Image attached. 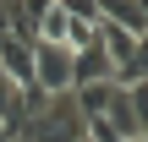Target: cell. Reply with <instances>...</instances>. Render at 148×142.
<instances>
[{
    "label": "cell",
    "mask_w": 148,
    "mask_h": 142,
    "mask_svg": "<svg viewBox=\"0 0 148 142\" xmlns=\"http://www.w3.org/2000/svg\"><path fill=\"white\" fill-rule=\"evenodd\" d=\"M82 131H88V120L77 115L71 93H55L33 120H22L16 137H22V142H82Z\"/></svg>",
    "instance_id": "1"
},
{
    "label": "cell",
    "mask_w": 148,
    "mask_h": 142,
    "mask_svg": "<svg viewBox=\"0 0 148 142\" xmlns=\"http://www.w3.org/2000/svg\"><path fill=\"white\" fill-rule=\"evenodd\" d=\"M33 88L38 93H71V49L66 44H33Z\"/></svg>",
    "instance_id": "2"
},
{
    "label": "cell",
    "mask_w": 148,
    "mask_h": 142,
    "mask_svg": "<svg viewBox=\"0 0 148 142\" xmlns=\"http://www.w3.org/2000/svg\"><path fill=\"white\" fill-rule=\"evenodd\" d=\"M115 93H121V82H82V88H71V104L82 120H99V115H110Z\"/></svg>",
    "instance_id": "3"
},
{
    "label": "cell",
    "mask_w": 148,
    "mask_h": 142,
    "mask_svg": "<svg viewBox=\"0 0 148 142\" xmlns=\"http://www.w3.org/2000/svg\"><path fill=\"white\" fill-rule=\"evenodd\" d=\"M0 71L11 77V82H22V88H33V44L27 38H0Z\"/></svg>",
    "instance_id": "4"
},
{
    "label": "cell",
    "mask_w": 148,
    "mask_h": 142,
    "mask_svg": "<svg viewBox=\"0 0 148 142\" xmlns=\"http://www.w3.org/2000/svg\"><path fill=\"white\" fill-rule=\"evenodd\" d=\"M82 82H115V66H110V55L99 44L71 55V88H82Z\"/></svg>",
    "instance_id": "5"
},
{
    "label": "cell",
    "mask_w": 148,
    "mask_h": 142,
    "mask_svg": "<svg viewBox=\"0 0 148 142\" xmlns=\"http://www.w3.org/2000/svg\"><path fill=\"white\" fill-rule=\"evenodd\" d=\"M99 49H104V55H110V66L121 71V66L132 60L137 38H132V33H121V27H110V22H99Z\"/></svg>",
    "instance_id": "6"
},
{
    "label": "cell",
    "mask_w": 148,
    "mask_h": 142,
    "mask_svg": "<svg viewBox=\"0 0 148 142\" xmlns=\"http://www.w3.org/2000/svg\"><path fill=\"white\" fill-rule=\"evenodd\" d=\"M115 82H121V88H132V82H148V33L137 38V49H132V60H126V66L115 71Z\"/></svg>",
    "instance_id": "7"
},
{
    "label": "cell",
    "mask_w": 148,
    "mask_h": 142,
    "mask_svg": "<svg viewBox=\"0 0 148 142\" xmlns=\"http://www.w3.org/2000/svg\"><path fill=\"white\" fill-rule=\"evenodd\" d=\"M55 5H60L71 22H88V27H99V22H104V16H99V0H55Z\"/></svg>",
    "instance_id": "8"
},
{
    "label": "cell",
    "mask_w": 148,
    "mask_h": 142,
    "mask_svg": "<svg viewBox=\"0 0 148 142\" xmlns=\"http://www.w3.org/2000/svg\"><path fill=\"white\" fill-rule=\"evenodd\" d=\"M126 104H132V115H137V137L148 131V82H132L126 88Z\"/></svg>",
    "instance_id": "9"
},
{
    "label": "cell",
    "mask_w": 148,
    "mask_h": 142,
    "mask_svg": "<svg viewBox=\"0 0 148 142\" xmlns=\"http://www.w3.org/2000/svg\"><path fill=\"white\" fill-rule=\"evenodd\" d=\"M11 22H16V0H0V38L11 33Z\"/></svg>",
    "instance_id": "10"
},
{
    "label": "cell",
    "mask_w": 148,
    "mask_h": 142,
    "mask_svg": "<svg viewBox=\"0 0 148 142\" xmlns=\"http://www.w3.org/2000/svg\"><path fill=\"white\" fill-rule=\"evenodd\" d=\"M0 142H16V126H5V120H0Z\"/></svg>",
    "instance_id": "11"
},
{
    "label": "cell",
    "mask_w": 148,
    "mask_h": 142,
    "mask_svg": "<svg viewBox=\"0 0 148 142\" xmlns=\"http://www.w3.org/2000/svg\"><path fill=\"white\" fill-rule=\"evenodd\" d=\"M137 142H148V131H143V137H137Z\"/></svg>",
    "instance_id": "12"
},
{
    "label": "cell",
    "mask_w": 148,
    "mask_h": 142,
    "mask_svg": "<svg viewBox=\"0 0 148 142\" xmlns=\"http://www.w3.org/2000/svg\"><path fill=\"white\" fill-rule=\"evenodd\" d=\"M16 142H22V137H16Z\"/></svg>",
    "instance_id": "13"
},
{
    "label": "cell",
    "mask_w": 148,
    "mask_h": 142,
    "mask_svg": "<svg viewBox=\"0 0 148 142\" xmlns=\"http://www.w3.org/2000/svg\"><path fill=\"white\" fill-rule=\"evenodd\" d=\"M82 142H88V137H82Z\"/></svg>",
    "instance_id": "14"
}]
</instances>
